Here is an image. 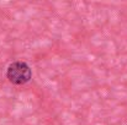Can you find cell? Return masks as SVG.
Listing matches in <instances>:
<instances>
[{
    "label": "cell",
    "instance_id": "obj_1",
    "mask_svg": "<svg viewBox=\"0 0 127 125\" xmlns=\"http://www.w3.org/2000/svg\"><path fill=\"white\" fill-rule=\"evenodd\" d=\"M6 77L12 85H25L32 77V70L26 61H14L6 69Z\"/></svg>",
    "mask_w": 127,
    "mask_h": 125
}]
</instances>
